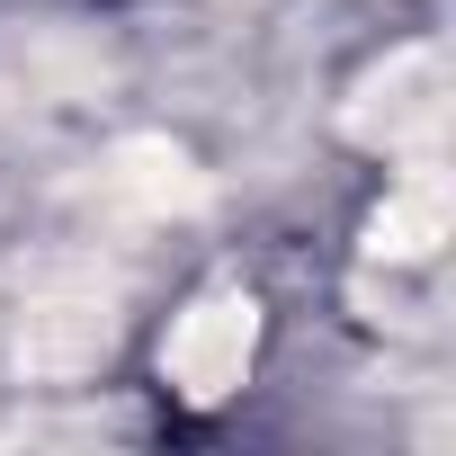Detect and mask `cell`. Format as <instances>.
Masks as SVG:
<instances>
[{
    "label": "cell",
    "instance_id": "6da1fadb",
    "mask_svg": "<svg viewBox=\"0 0 456 456\" xmlns=\"http://www.w3.org/2000/svg\"><path fill=\"white\" fill-rule=\"evenodd\" d=\"M447 54L438 45H394L340 108V134L367 152H438L447 134Z\"/></svg>",
    "mask_w": 456,
    "mask_h": 456
},
{
    "label": "cell",
    "instance_id": "3957f363",
    "mask_svg": "<svg viewBox=\"0 0 456 456\" xmlns=\"http://www.w3.org/2000/svg\"><path fill=\"white\" fill-rule=\"evenodd\" d=\"M108 349H117V314L99 296H45L19 314V340H10L19 376H37V385H81L108 367Z\"/></svg>",
    "mask_w": 456,
    "mask_h": 456
},
{
    "label": "cell",
    "instance_id": "7a4b0ae2",
    "mask_svg": "<svg viewBox=\"0 0 456 456\" xmlns=\"http://www.w3.org/2000/svg\"><path fill=\"white\" fill-rule=\"evenodd\" d=\"M251 349H260V305L251 296H197L188 314H179V331L161 340V376L179 385V403H224L242 376H251Z\"/></svg>",
    "mask_w": 456,
    "mask_h": 456
},
{
    "label": "cell",
    "instance_id": "277c9868",
    "mask_svg": "<svg viewBox=\"0 0 456 456\" xmlns=\"http://www.w3.org/2000/svg\"><path fill=\"white\" fill-rule=\"evenodd\" d=\"M108 197L134 215H188V206H206V170L170 134H126L108 152Z\"/></svg>",
    "mask_w": 456,
    "mask_h": 456
},
{
    "label": "cell",
    "instance_id": "5b68a950",
    "mask_svg": "<svg viewBox=\"0 0 456 456\" xmlns=\"http://www.w3.org/2000/svg\"><path fill=\"white\" fill-rule=\"evenodd\" d=\"M447 242V179L420 161L376 215H367V260H429Z\"/></svg>",
    "mask_w": 456,
    "mask_h": 456
}]
</instances>
